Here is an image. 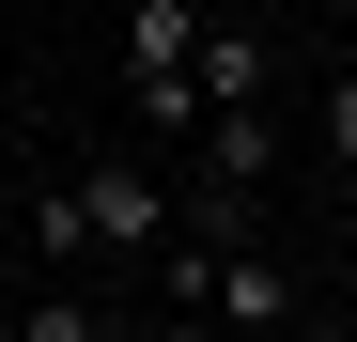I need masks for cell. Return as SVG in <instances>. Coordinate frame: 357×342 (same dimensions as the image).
<instances>
[{"label":"cell","instance_id":"obj_1","mask_svg":"<svg viewBox=\"0 0 357 342\" xmlns=\"http://www.w3.org/2000/svg\"><path fill=\"white\" fill-rule=\"evenodd\" d=\"M202 0H140V16H125V109H140V125L171 140V125H202Z\"/></svg>","mask_w":357,"mask_h":342},{"label":"cell","instance_id":"obj_2","mask_svg":"<svg viewBox=\"0 0 357 342\" xmlns=\"http://www.w3.org/2000/svg\"><path fill=\"white\" fill-rule=\"evenodd\" d=\"M78 218H93V249H171V187H155V171L140 156H78Z\"/></svg>","mask_w":357,"mask_h":342},{"label":"cell","instance_id":"obj_3","mask_svg":"<svg viewBox=\"0 0 357 342\" xmlns=\"http://www.w3.org/2000/svg\"><path fill=\"white\" fill-rule=\"evenodd\" d=\"M202 311H218L233 342H280L311 296H295V265H280V249H218V296H202Z\"/></svg>","mask_w":357,"mask_h":342},{"label":"cell","instance_id":"obj_4","mask_svg":"<svg viewBox=\"0 0 357 342\" xmlns=\"http://www.w3.org/2000/svg\"><path fill=\"white\" fill-rule=\"evenodd\" d=\"M187 78H202V109H264V31L202 0V63H187Z\"/></svg>","mask_w":357,"mask_h":342},{"label":"cell","instance_id":"obj_5","mask_svg":"<svg viewBox=\"0 0 357 342\" xmlns=\"http://www.w3.org/2000/svg\"><path fill=\"white\" fill-rule=\"evenodd\" d=\"M16 234H31V265H78V249H93V218H78V171H47V187L16 202Z\"/></svg>","mask_w":357,"mask_h":342},{"label":"cell","instance_id":"obj_6","mask_svg":"<svg viewBox=\"0 0 357 342\" xmlns=\"http://www.w3.org/2000/svg\"><path fill=\"white\" fill-rule=\"evenodd\" d=\"M16 342H109V311H93V296H63V280H47V296L16 311Z\"/></svg>","mask_w":357,"mask_h":342},{"label":"cell","instance_id":"obj_7","mask_svg":"<svg viewBox=\"0 0 357 342\" xmlns=\"http://www.w3.org/2000/svg\"><path fill=\"white\" fill-rule=\"evenodd\" d=\"M311 156H326V171H357V63L311 94Z\"/></svg>","mask_w":357,"mask_h":342},{"label":"cell","instance_id":"obj_8","mask_svg":"<svg viewBox=\"0 0 357 342\" xmlns=\"http://www.w3.org/2000/svg\"><path fill=\"white\" fill-rule=\"evenodd\" d=\"M280 342H357V311H295V327H280Z\"/></svg>","mask_w":357,"mask_h":342},{"label":"cell","instance_id":"obj_9","mask_svg":"<svg viewBox=\"0 0 357 342\" xmlns=\"http://www.w3.org/2000/svg\"><path fill=\"white\" fill-rule=\"evenodd\" d=\"M155 342H233V327L218 311H155Z\"/></svg>","mask_w":357,"mask_h":342},{"label":"cell","instance_id":"obj_10","mask_svg":"<svg viewBox=\"0 0 357 342\" xmlns=\"http://www.w3.org/2000/svg\"><path fill=\"white\" fill-rule=\"evenodd\" d=\"M0 342H16V311H0Z\"/></svg>","mask_w":357,"mask_h":342}]
</instances>
